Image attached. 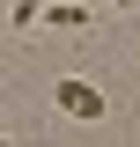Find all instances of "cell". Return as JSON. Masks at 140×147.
<instances>
[{
	"mask_svg": "<svg viewBox=\"0 0 140 147\" xmlns=\"http://www.w3.org/2000/svg\"><path fill=\"white\" fill-rule=\"evenodd\" d=\"M52 103L59 110H67V118H81V125H96V118H103V88H96V81H81V74H67V81H59V88H52Z\"/></svg>",
	"mask_w": 140,
	"mask_h": 147,
	"instance_id": "1",
	"label": "cell"
},
{
	"mask_svg": "<svg viewBox=\"0 0 140 147\" xmlns=\"http://www.w3.org/2000/svg\"><path fill=\"white\" fill-rule=\"evenodd\" d=\"M44 30H88V7H67L59 0V7H44Z\"/></svg>",
	"mask_w": 140,
	"mask_h": 147,
	"instance_id": "2",
	"label": "cell"
},
{
	"mask_svg": "<svg viewBox=\"0 0 140 147\" xmlns=\"http://www.w3.org/2000/svg\"><path fill=\"white\" fill-rule=\"evenodd\" d=\"M44 7H52V0H15V30H30V22L44 15Z\"/></svg>",
	"mask_w": 140,
	"mask_h": 147,
	"instance_id": "3",
	"label": "cell"
},
{
	"mask_svg": "<svg viewBox=\"0 0 140 147\" xmlns=\"http://www.w3.org/2000/svg\"><path fill=\"white\" fill-rule=\"evenodd\" d=\"M111 7H133V0H111Z\"/></svg>",
	"mask_w": 140,
	"mask_h": 147,
	"instance_id": "4",
	"label": "cell"
},
{
	"mask_svg": "<svg viewBox=\"0 0 140 147\" xmlns=\"http://www.w3.org/2000/svg\"><path fill=\"white\" fill-rule=\"evenodd\" d=\"M0 147H15V140H7V132H0Z\"/></svg>",
	"mask_w": 140,
	"mask_h": 147,
	"instance_id": "5",
	"label": "cell"
}]
</instances>
